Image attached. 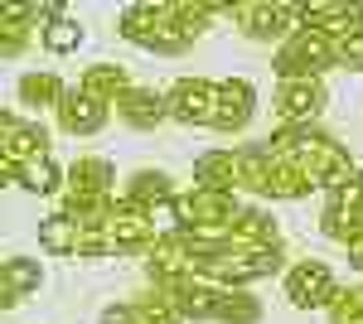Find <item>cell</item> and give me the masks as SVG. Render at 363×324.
I'll return each instance as SVG.
<instances>
[{
    "instance_id": "1",
    "label": "cell",
    "mask_w": 363,
    "mask_h": 324,
    "mask_svg": "<svg viewBox=\"0 0 363 324\" xmlns=\"http://www.w3.org/2000/svg\"><path fill=\"white\" fill-rule=\"evenodd\" d=\"M208 15H233L223 0H145L121 10V39L140 44L150 54H184L194 44Z\"/></svg>"
},
{
    "instance_id": "2",
    "label": "cell",
    "mask_w": 363,
    "mask_h": 324,
    "mask_svg": "<svg viewBox=\"0 0 363 324\" xmlns=\"http://www.w3.org/2000/svg\"><path fill=\"white\" fill-rule=\"evenodd\" d=\"M291 155L310 169V179L320 184V189L339 194L349 179H359V169H354V160H349V150L339 145L330 131H320V126H301L296 121V145H291Z\"/></svg>"
},
{
    "instance_id": "3",
    "label": "cell",
    "mask_w": 363,
    "mask_h": 324,
    "mask_svg": "<svg viewBox=\"0 0 363 324\" xmlns=\"http://www.w3.org/2000/svg\"><path fill=\"white\" fill-rule=\"evenodd\" d=\"M277 78H320L325 68H339V39L320 29H296L272 58Z\"/></svg>"
},
{
    "instance_id": "4",
    "label": "cell",
    "mask_w": 363,
    "mask_h": 324,
    "mask_svg": "<svg viewBox=\"0 0 363 324\" xmlns=\"http://www.w3.org/2000/svg\"><path fill=\"white\" fill-rule=\"evenodd\" d=\"M44 155H49V131L34 126V121H20L15 111H5L0 116V179L20 184V174Z\"/></svg>"
},
{
    "instance_id": "5",
    "label": "cell",
    "mask_w": 363,
    "mask_h": 324,
    "mask_svg": "<svg viewBox=\"0 0 363 324\" xmlns=\"http://www.w3.org/2000/svg\"><path fill=\"white\" fill-rule=\"evenodd\" d=\"M116 203L112 194V164L107 160H78L68 164V218H107V208Z\"/></svg>"
},
{
    "instance_id": "6",
    "label": "cell",
    "mask_w": 363,
    "mask_h": 324,
    "mask_svg": "<svg viewBox=\"0 0 363 324\" xmlns=\"http://www.w3.org/2000/svg\"><path fill=\"white\" fill-rule=\"evenodd\" d=\"M281 262H286V257H281V242H277V247H242V252H218L213 262H203V281L242 291L247 281H267V276H277Z\"/></svg>"
},
{
    "instance_id": "7",
    "label": "cell",
    "mask_w": 363,
    "mask_h": 324,
    "mask_svg": "<svg viewBox=\"0 0 363 324\" xmlns=\"http://www.w3.org/2000/svg\"><path fill=\"white\" fill-rule=\"evenodd\" d=\"M145 271H150V286L174 291V286H184V281H199V276H203V262L194 257V247L184 242V233L174 228L165 238H155V247L145 252Z\"/></svg>"
},
{
    "instance_id": "8",
    "label": "cell",
    "mask_w": 363,
    "mask_h": 324,
    "mask_svg": "<svg viewBox=\"0 0 363 324\" xmlns=\"http://www.w3.org/2000/svg\"><path fill=\"white\" fill-rule=\"evenodd\" d=\"M169 213L179 223V233H194V228H223L238 218V199L228 189H189V194H174Z\"/></svg>"
},
{
    "instance_id": "9",
    "label": "cell",
    "mask_w": 363,
    "mask_h": 324,
    "mask_svg": "<svg viewBox=\"0 0 363 324\" xmlns=\"http://www.w3.org/2000/svg\"><path fill=\"white\" fill-rule=\"evenodd\" d=\"M233 20H238V29L247 39H262V44H272V39L286 44L301 29L296 5H277V0H242V5H233Z\"/></svg>"
},
{
    "instance_id": "10",
    "label": "cell",
    "mask_w": 363,
    "mask_h": 324,
    "mask_svg": "<svg viewBox=\"0 0 363 324\" xmlns=\"http://www.w3.org/2000/svg\"><path fill=\"white\" fill-rule=\"evenodd\" d=\"M169 121L179 126H213V107H218V82L208 78H179L165 92Z\"/></svg>"
},
{
    "instance_id": "11",
    "label": "cell",
    "mask_w": 363,
    "mask_h": 324,
    "mask_svg": "<svg viewBox=\"0 0 363 324\" xmlns=\"http://www.w3.org/2000/svg\"><path fill=\"white\" fill-rule=\"evenodd\" d=\"M107 238H112V252H150L155 247L150 208H140L131 199H116L107 208Z\"/></svg>"
},
{
    "instance_id": "12",
    "label": "cell",
    "mask_w": 363,
    "mask_h": 324,
    "mask_svg": "<svg viewBox=\"0 0 363 324\" xmlns=\"http://www.w3.org/2000/svg\"><path fill=\"white\" fill-rule=\"evenodd\" d=\"M320 233L325 238H339L344 247L354 242V238H363V174L349 179L339 194H330V203L320 213Z\"/></svg>"
},
{
    "instance_id": "13",
    "label": "cell",
    "mask_w": 363,
    "mask_h": 324,
    "mask_svg": "<svg viewBox=\"0 0 363 324\" xmlns=\"http://www.w3.org/2000/svg\"><path fill=\"white\" fill-rule=\"evenodd\" d=\"M335 271L320 267V262H301V267L286 271V300L296 305V310H330V300H335Z\"/></svg>"
},
{
    "instance_id": "14",
    "label": "cell",
    "mask_w": 363,
    "mask_h": 324,
    "mask_svg": "<svg viewBox=\"0 0 363 324\" xmlns=\"http://www.w3.org/2000/svg\"><path fill=\"white\" fill-rule=\"evenodd\" d=\"M272 107H277L281 121H301L306 126L310 116L325 107V82L320 78H281L277 92H272Z\"/></svg>"
},
{
    "instance_id": "15",
    "label": "cell",
    "mask_w": 363,
    "mask_h": 324,
    "mask_svg": "<svg viewBox=\"0 0 363 324\" xmlns=\"http://www.w3.org/2000/svg\"><path fill=\"white\" fill-rule=\"evenodd\" d=\"M252 111H257V92H252V82H247V78H228V82H218L213 131L238 135V131H242V126L252 121Z\"/></svg>"
},
{
    "instance_id": "16",
    "label": "cell",
    "mask_w": 363,
    "mask_h": 324,
    "mask_svg": "<svg viewBox=\"0 0 363 324\" xmlns=\"http://www.w3.org/2000/svg\"><path fill=\"white\" fill-rule=\"evenodd\" d=\"M296 20H301V29H320V34H335V39H344L349 29H359V25H363V5L306 0V5H296Z\"/></svg>"
},
{
    "instance_id": "17",
    "label": "cell",
    "mask_w": 363,
    "mask_h": 324,
    "mask_svg": "<svg viewBox=\"0 0 363 324\" xmlns=\"http://www.w3.org/2000/svg\"><path fill=\"white\" fill-rule=\"evenodd\" d=\"M102 121H107V107H102L97 97H87L83 87H68V92H63V102H58V126L68 135H97Z\"/></svg>"
},
{
    "instance_id": "18",
    "label": "cell",
    "mask_w": 363,
    "mask_h": 324,
    "mask_svg": "<svg viewBox=\"0 0 363 324\" xmlns=\"http://www.w3.org/2000/svg\"><path fill=\"white\" fill-rule=\"evenodd\" d=\"M116 116H121L131 131H155V126L169 116V107H165V97H160V92H150V87H136V82H131V87H126V97L116 102Z\"/></svg>"
},
{
    "instance_id": "19",
    "label": "cell",
    "mask_w": 363,
    "mask_h": 324,
    "mask_svg": "<svg viewBox=\"0 0 363 324\" xmlns=\"http://www.w3.org/2000/svg\"><path fill=\"white\" fill-rule=\"evenodd\" d=\"M310 189H320L310 179V169L296 155H272V169H267V199H306Z\"/></svg>"
},
{
    "instance_id": "20",
    "label": "cell",
    "mask_w": 363,
    "mask_h": 324,
    "mask_svg": "<svg viewBox=\"0 0 363 324\" xmlns=\"http://www.w3.org/2000/svg\"><path fill=\"white\" fill-rule=\"evenodd\" d=\"M242 247H277V218L262 208H238V218L228 223V252Z\"/></svg>"
},
{
    "instance_id": "21",
    "label": "cell",
    "mask_w": 363,
    "mask_h": 324,
    "mask_svg": "<svg viewBox=\"0 0 363 324\" xmlns=\"http://www.w3.org/2000/svg\"><path fill=\"white\" fill-rule=\"evenodd\" d=\"M174 296V305H179V315L184 320H218V305H223L228 286H213V281H184V286H174L169 291Z\"/></svg>"
},
{
    "instance_id": "22",
    "label": "cell",
    "mask_w": 363,
    "mask_h": 324,
    "mask_svg": "<svg viewBox=\"0 0 363 324\" xmlns=\"http://www.w3.org/2000/svg\"><path fill=\"white\" fill-rule=\"evenodd\" d=\"M83 87L87 97H97L102 107H116L121 97H126V87H131V78H126V68L121 63H92V68H83Z\"/></svg>"
},
{
    "instance_id": "23",
    "label": "cell",
    "mask_w": 363,
    "mask_h": 324,
    "mask_svg": "<svg viewBox=\"0 0 363 324\" xmlns=\"http://www.w3.org/2000/svg\"><path fill=\"white\" fill-rule=\"evenodd\" d=\"M39 286H44V271H39V262H29V257H10L5 271H0V300H5V310L20 305L25 296H34Z\"/></svg>"
},
{
    "instance_id": "24",
    "label": "cell",
    "mask_w": 363,
    "mask_h": 324,
    "mask_svg": "<svg viewBox=\"0 0 363 324\" xmlns=\"http://www.w3.org/2000/svg\"><path fill=\"white\" fill-rule=\"evenodd\" d=\"M199 189H238V150H203L194 160Z\"/></svg>"
},
{
    "instance_id": "25",
    "label": "cell",
    "mask_w": 363,
    "mask_h": 324,
    "mask_svg": "<svg viewBox=\"0 0 363 324\" xmlns=\"http://www.w3.org/2000/svg\"><path fill=\"white\" fill-rule=\"evenodd\" d=\"M126 199L140 203V208H169L174 203V184H169V174H160V169H140V174H131Z\"/></svg>"
},
{
    "instance_id": "26",
    "label": "cell",
    "mask_w": 363,
    "mask_h": 324,
    "mask_svg": "<svg viewBox=\"0 0 363 324\" xmlns=\"http://www.w3.org/2000/svg\"><path fill=\"white\" fill-rule=\"evenodd\" d=\"M29 20H39V15H34V5H5V15H0V54H5V58H20V54H25Z\"/></svg>"
},
{
    "instance_id": "27",
    "label": "cell",
    "mask_w": 363,
    "mask_h": 324,
    "mask_svg": "<svg viewBox=\"0 0 363 324\" xmlns=\"http://www.w3.org/2000/svg\"><path fill=\"white\" fill-rule=\"evenodd\" d=\"M39 247L54 252V257H73V247H78V223L68 213H49L39 223Z\"/></svg>"
},
{
    "instance_id": "28",
    "label": "cell",
    "mask_w": 363,
    "mask_h": 324,
    "mask_svg": "<svg viewBox=\"0 0 363 324\" xmlns=\"http://www.w3.org/2000/svg\"><path fill=\"white\" fill-rule=\"evenodd\" d=\"M131 305H136L140 324H179V320H184V315H179V305H174V296H169V291H160V286L140 291Z\"/></svg>"
},
{
    "instance_id": "29",
    "label": "cell",
    "mask_w": 363,
    "mask_h": 324,
    "mask_svg": "<svg viewBox=\"0 0 363 324\" xmlns=\"http://www.w3.org/2000/svg\"><path fill=\"white\" fill-rule=\"evenodd\" d=\"M267 169H272V150L267 145H242L238 150V189H267Z\"/></svg>"
},
{
    "instance_id": "30",
    "label": "cell",
    "mask_w": 363,
    "mask_h": 324,
    "mask_svg": "<svg viewBox=\"0 0 363 324\" xmlns=\"http://www.w3.org/2000/svg\"><path fill=\"white\" fill-rule=\"evenodd\" d=\"M63 92H68V87H63L58 73H25V78H20V97H25L29 107H58Z\"/></svg>"
},
{
    "instance_id": "31",
    "label": "cell",
    "mask_w": 363,
    "mask_h": 324,
    "mask_svg": "<svg viewBox=\"0 0 363 324\" xmlns=\"http://www.w3.org/2000/svg\"><path fill=\"white\" fill-rule=\"evenodd\" d=\"M20 184H25L29 194H58V189H68V169L44 155V160H34L25 174H20Z\"/></svg>"
},
{
    "instance_id": "32",
    "label": "cell",
    "mask_w": 363,
    "mask_h": 324,
    "mask_svg": "<svg viewBox=\"0 0 363 324\" xmlns=\"http://www.w3.org/2000/svg\"><path fill=\"white\" fill-rule=\"evenodd\" d=\"M257 320H262V300L252 291H233L228 286L223 305H218V324H257Z\"/></svg>"
},
{
    "instance_id": "33",
    "label": "cell",
    "mask_w": 363,
    "mask_h": 324,
    "mask_svg": "<svg viewBox=\"0 0 363 324\" xmlns=\"http://www.w3.org/2000/svg\"><path fill=\"white\" fill-rule=\"evenodd\" d=\"M73 223H78V247H73V257H102V252H112L107 218H73Z\"/></svg>"
},
{
    "instance_id": "34",
    "label": "cell",
    "mask_w": 363,
    "mask_h": 324,
    "mask_svg": "<svg viewBox=\"0 0 363 324\" xmlns=\"http://www.w3.org/2000/svg\"><path fill=\"white\" fill-rule=\"evenodd\" d=\"M78 44H83V25L73 15H58L54 25H44V49L49 54H73Z\"/></svg>"
},
{
    "instance_id": "35",
    "label": "cell",
    "mask_w": 363,
    "mask_h": 324,
    "mask_svg": "<svg viewBox=\"0 0 363 324\" xmlns=\"http://www.w3.org/2000/svg\"><path fill=\"white\" fill-rule=\"evenodd\" d=\"M330 324H363V286H339L330 300Z\"/></svg>"
},
{
    "instance_id": "36",
    "label": "cell",
    "mask_w": 363,
    "mask_h": 324,
    "mask_svg": "<svg viewBox=\"0 0 363 324\" xmlns=\"http://www.w3.org/2000/svg\"><path fill=\"white\" fill-rule=\"evenodd\" d=\"M339 68H359L363 73V25L339 39Z\"/></svg>"
},
{
    "instance_id": "37",
    "label": "cell",
    "mask_w": 363,
    "mask_h": 324,
    "mask_svg": "<svg viewBox=\"0 0 363 324\" xmlns=\"http://www.w3.org/2000/svg\"><path fill=\"white\" fill-rule=\"evenodd\" d=\"M102 324H140V315H136V305H107Z\"/></svg>"
}]
</instances>
